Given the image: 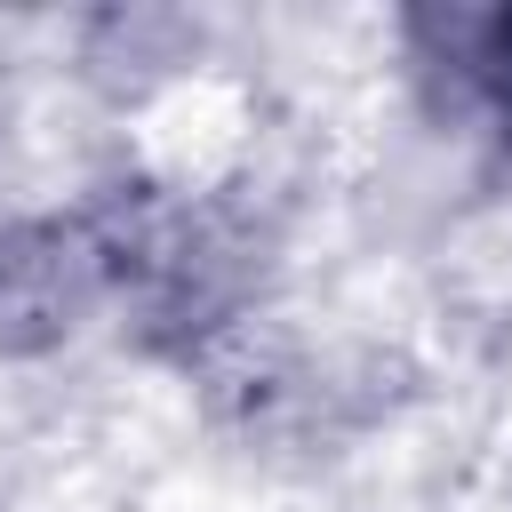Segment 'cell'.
Returning <instances> with one entry per match:
<instances>
[{
	"instance_id": "obj_1",
	"label": "cell",
	"mask_w": 512,
	"mask_h": 512,
	"mask_svg": "<svg viewBox=\"0 0 512 512\" xmlns=\"http://www.w3.org/2000/svg\"><path fill=\"white\" fill-rule=\"evenodd\" d=\"M472 80L488 88V104H496L504 128H512V8L488 16V24L472 32Z\"/></svg>"
}]
</instances>
